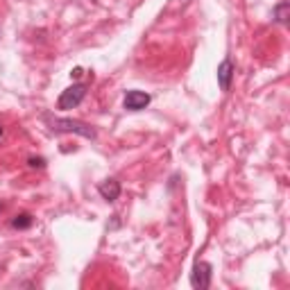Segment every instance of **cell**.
I'll return each instance as SVG.
<instances>
[{"mask_svg":"<svg viewBox=\"0 0 290 290\" xmlns=\"http://www.w3.org/2000/svg\"><path fill=\"white\" fill-rule=\"evenodd\" d=\"M46 120L50 123V127L55 129V132H75V134H80V136H84V138H91V141L98 136V134H95V129L91 127V125L82 123V120L55 118V116H46Z\"/></svg>","mask_w":290,"mask_h":290,"instance_id":"6da1fadb","label":"cell"},{"mask_svg":"<svg viewBox=\"0 0 290 290\" xmlns=\"http://www.w3.org/2000/svg\"><path fill=\"white\" fill-rule=\"evenodd\" d=\"M84 95H86V86L84 84H72L70 89H66L64 93L59 95V109H64V111H68V109H75L77 104L84 100Z\"/></svg>","mask_w":290,"mask_h":290,"instance_id":"7a4b0ae2","label":"cell"},{"mask_svg":"<svg viewBox=\"0 0 290 290\" xmlns=\"http://www.w3.org/2000/svg\"><path fill=\"white\" fill-rule=\"evenodd\" d=\"M191 283L193 288H209L211 286V265L206 261H197L195 268H193V274H191Z\"/></svg>","mask_w":290,"mask_h":290,"instance_id":"3957f363","label":"cell"},{"mask_svg":"<svg viewBox=\"0 0 290 290\" xmlns=\"http://www.w3.org/2000/svg\"><path fill=\"white\" fill-rule=\"evenodd\" d=\"M125 109L129 111H141L150 104V95L143 93V91H127V95H125Z\"/></svg>","mask_w":290,"mask_h":290,"instance_id":"277c9868","label":"cell"},{"mask_svg":"<svg viewBox=\"0 0 290 290\" xmlns=\"http://www.w3.org/2000/svg\"><path fill=\"white\" fill-rule=\"evenodd\" d=\"M231 77H234V64H231V59H225L218 66V84H220L222 91H229Z\"/></svg>","mask_w":290,"mask_h":290,"instance_id":"5b68a950","label":"cell"},{"mask_svg":"<svg viewBox=\"0 0 290 290\" xmlns=\"http://www.w3.org/2000/svg\"><path fill=\"white\" fill-rule=\"evenodd\" d=\"M98 191H100V195H102V200L114 202V200H118V195H120V184L116 179H109V182L100 184Z\"/></svg>","mask_w":290,"mask_h":290,"instance_id":"8992f818","label":"cell"},{"mask_svg":"<svg viewBox=\"0 0 290 290\" xmlns=\"http://www.w3.org/2000/svg\"><path fill=\"white\" fill-rule=\"evenodd\" d=\"M288 9L290 5L283 0V3H279L277 7H274V18H277V23H281V25H286L288 23Z\"/></svg>","mask_w":290,"mask_h":290,"instance_id":"52a82bcc","label":"cell"},{"mask_svg":"<svg viewBox=\"0 0 290 290\" xmlns=\"http://www.w3.org/2000/svg\"><path fill=\"white\" fill-rule=\"evenodd\" d=\"M30 225H32V215H27V213L16 215V218L12 220V227H14V229H27Z\"/></svg>","mask_w":290,"mask_h":290,"instance_id":"ba28073f","label":"cell"},{"mask_svg":"<svg viewBox=\"0 0 290 290\" xmlns=\"http://www.w3.org/2000/svg\"><path fill=\"white\" fill-rule=\"evenodd\" d=\"M30 166H32V168H43V166H46V161H43L41 157H39V159L32 157V159H30Z\"/></svg>","mask_w":290,"mask_h":290,"instance_id":"9c48e42d","label":"cell"},{"mask_svg":"<svg viewBox=\"0 0 290 290\" xmlns=\"http://www.w3.org/2000/svg\"><path fill=\"white\" fill-rule=\"evenodd\" d=\"M82 72H84V70H82V68H75V70L70 72V75H72V77H82Z\"/></svg>","mask_w":290,"mask_h":290,"instance_id":"30bf717a","label":"cell"},{"mask_svg":"<svg viewBox=\"0 0 290 290\" xmlns=\"http://www.w3.org/2000/svg\"><path fill=\"white\" fill-rule=\"evenodd\" d=\"M0 136H3V127H0Z\"/></svg>","mask_w":290,"mask_h":290,"instance_id":"8fae6325","label":"cell"},{"mask_svg":"<svg viewBox=\"0 0 290 290\" xmlns=\"http://www.w3.org/2000/svg\"><path fill=\"white\" fill-rule=\"evenodd\" d=\"M0 211H3V204H0Z\"/></svg>","mask_w":290,"mask_h":290,"instance_id":"7c38bea8","label":"cell"}]
</instances>
